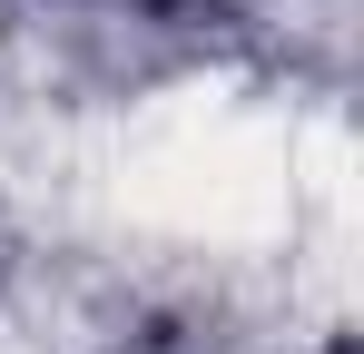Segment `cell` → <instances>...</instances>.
<instances>
[{"label": "cell", "mask_w": 364, "mask_h": 354, "mask_svg": "<svg viewBox=\"0 0 364 354\" xmlns=\"http://www.w3.org/2000/svg\"><path fill=\"white\" fill-rule=\"evenodd\" d=\"M99 10H187V0H99Z\"/></svg>", "instance_id": "6da1fadb"}]
</instances>
